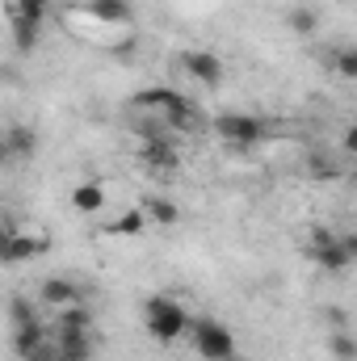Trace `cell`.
<instances>
[{"instance_id":"22","label":"cell","mask_w":357,"mask_h":361,"mask_svg":"<svg viewBox=\"0 0 357 361\" xmlns=\"http://www.w3.org/2000/svg\"><path fill=\"white\" fill-rule=\"evenodd\" d=\"M8 311H13V328H21V324H38V315H34V302H30V298H21V294L8 302Z\"/></svg>"},{"instance_id":"17","label":"cell","mask_w":357,"mask_h":361,"mask_svg":"<svg viewBox=\"0 0 357 361\" xmlns=\"http://www.w3.org/2000/svg\"><path fill=\"white\" fill-rule=\"evenodd\" d=\"M143 227H147V214H143V206H131L122 219H114L105 231L109 235H143Z\"/></svg>"},{"instance_id":"2","label":"cell","mask_w":357,"mask_h":361,"mask_svg":"<svg viewBox=\"0 0 357 361\" xmlns=\"http://www.w3.org/2000/svg\"><path fill=\"white\" fill-rule=\"evenodd\" d=\"M135 109H143V114H152V118H160L164 126H181V130H189L198 118H193V105H189V97L177 89H164V85H156V89H143L135 92V101H131Z\"/></svg>"},{"instance_id":"4","label":"cell","mask_w":357,"mask_h":361,"mask_svg":"<svg viewBox=\"0 0 357 361\" xmlns=\"http://www.w3.org/2000/svg\"><path fill=\"white\" fill-rule=\"evenodd\" d=\"M189 336H193V349L206 361H236V332L227 324H219L210 315H198Z\"/></svg>"},{"instance_id":"9","label":"cell","mask_w":357,"mask_h":361,"mask_svg":"<svg viewBox=\"0 0 357 361\" xmlns=\"http://www.w3.org/2000/svg\"><path fill=\"white\" fill-rule=\"evenodd\" d=\"M139 160H143L147 169H156V173H173V169L181 164L177 147H173L169 139H160V135H152V139L139 143Z\"/></svg>"},{"instance_id":"24","label":"cell","mask_w":357,"mask_h":361,"mask_svg":"<svg viewBox=\"0 0 357 361\" xmlns=\"http://www.w3.org/2000/svg\"><path fill=\"white\" fill-rule=\"evenodd\" d=\"M341 147H345L349 156H357V122L349 126V130H345V135H341Z\"/></svg>"},{"instance_id":"7","label":"cell","mask_w":357,"mask_h":361,"mask_svg":"<svg viewBox=\"0 0 357 361\" xmlns=\"http://www.w3.org/2000/svg\"><path fill=\"white\" fill-rule=\"evenodd\" d=\"M38 302L51 307V311H68V307H80L85 294H80V286H76L72 277H47V281L38 286Z\"/></svg>"},{"instance_id":"6","label":"cell","mask_w":357,"mask_h":361,"mask_svg":"<svg viewBox=\"0 0 357 361\" xmlns=\"http://www.w3.org/2000/svg\"><path fill=\"white\" fill-rule=\"evenodd\" d=\"M51 248V235L47 231H8V240H4V261L8 265H21V261H30V257H42Z\"/></svg>"},{"instance_id":"18","label":"cell","mask_w":357,"mask_h":361,"mask_svg":"<svg viewBox=\"0 0 357 361\" xmlns=\"http://www.w3.org/2000/svg\"><path fill=\"white\" fill-rule=\"evenodd\" d=\"M8 21H13V42H17V51H34L38 38H42V25H38V21H25V17H8Z\"/></svg>"},{"instance_id":"14","label":"cell","mask_w":357,"mask_h":361,"mask_svg":"<svg viewBox=\"0 0 357 361\" xmlns=\"http://www.w3.org/2000/svg\"><path fill=\"white\" fill-rule=\"evenodd\" d=\"M4 147H8V156L30 160V156L38 152V135H34L30 126H8V130H4Z\"/></svg>"},{"instance_id":"25","label":"cell","mask_w":357,"mask_h":361,"mask_svg":"<svg viewBox=\"0 0 357 361\" xmlns=\"http://www.w3.org/2000/svg\"><path fill=\"white\" fill-rule=\"evenodd\" d=\"M341 244H345V252H349V257L357 261V231H349V235H341Z\"/></svg>"},{"instance_id":"21","label":"cell","mask_w":357,"mask_h":361,"mask_svg":"<svg viewBox=\"0 0 357 361\" xmlns=\"http://www.w3.org/2000/svg\"><path fill=\"white\" fill-rule=\"evenodd\" d=\"M92 328V315L89 307L80 302V307H68V311H59V332H89Z\"/></svg>"},{"instance_id":"20","label":"cell","mask_w":357,"mask_h":361,"mask_svg":"<svg viewBox=\"0 0 357 361\" xmlns=\"http://www.w3.org/2000/svg\"><path fill=\"white\" fill-rule=\"evenodd\" d=\"M51 13V0H8V17H25V21H38Z\"/></svg>"},{"instance_id":"16","label":"cell","mask_w":357,"mask_h":361,"mask_svg":"<svg viewBox=\"0 0 357 361\" xmlns=\"http://www.w3.org/2000/svg\"><path fill=\"white\" fill-rule=\"evenodd\" d=\"M286 25H290L298 38H311V34L320 30V13H315V8H307V4H298V8H290V13H286Z\"/></svg>"},{"instance_id":"11","label":"cell","mask_w":357,"mask_h":361,"mask_svg":"<svg viewBox=\"0 0 357 361\" xmlns=\"http://www.w3.org/2000/svg\"><path fill=\"white\" fill-rule=\"evenodd\" d=\"M68 202H72L76 214H101L105 210V189H101V180H80Z\"/></svg>"},{"instance_id":"5","label":"cell","mask_w":357,"mask_h":361,"mask_svg":"<svg viewBox=\"0 0 357 361\" xmlns=\"http://www.w3.org/2000/svg\"><path fill=\"white\" fill-rule=\"evenodd\" d=\"M307 257H311L320 269H328V273H345L349 265H353V257L345 252L341 235L328 231V227H315V231H311V240H307Z\"/></svg>"},{"instance_id":"8","label":"cell","mask_w":357,"mask_h":361,"mask_svg":"<svg viewBox=\"0 0 357 361\" xmlns=\"http://www.w3.org/2000/svg\"><path fill=\"white\" fill-rule=\"evenodd\" d=\"M181 68L193 76V80H202V85H223V59L214 55V51H181Z\"/></svg>"},{"instance_id":"12","label":"cell","mask_w":357,"mask_h":361,"mask_svg":"<svg viewBox=\"0 0 357 361\" xmlns=\"http://www.w3.org/2000/svg\"><path fill=\"white\" fill-rule=\"evenodd\" d=\"M89 13L97 21H109V25H126L135 17V4L131 0H89Z\"/></svg>"},{"instance_id":"10","label":"cell","mask_w":357,"mask_h":361,"mask_svg":"<svg viewBox=\"0 0 357 361\" xmlns=\"http://www.w3.org/2000/svg\"><path fill=\"white\" fill-rule=\"evenodd\" d=\"M13 349H17V357L21 361H47V332H42V324H21L17 332H13Z\"/></svg>"},{"instance_id":"15","label":"cell","mask_w":357,"mask_h":361,"mask_svg":"<svg viewBox=\"0 0 357 361\" xmlns=\"http://www.w3.org/2000/svg\"><path fill=\"white\" fill-rule=\"evenodd\" d=\"M139 206H143V214H147V223H156V227H173V223L181 219L177 202H169V197H143Z\"/></svg>"},{"instance_id":"19","label":"cell","mask_w":357,"mask_h":361,"mask_svg":"<svg viewBox=\"0 0 357 361\" xmlns=\"http://www.w3.org/2000/svg\"><path fill=\"white\" fill-rule=\"evenodd\" d=\"M332 72L341 80H357V42H345L332 51Z\"/></svg>"},{"instance_id":"3","label":"cell","mask_w":357,"mask_h":361,"mask_svg":"<svg viewBox=\"0 0 357 361\" xmlns=\"http://www.w3.org/2000/svg\"><path fill=\"white\" fill-rule=\"evenodd\" d=\"M210 130H214L227 147L248 152V147H257V143L269 135V122L265 118H257V114H236V109H231V114H214Z\"/></svg>"},{"instance_id":"23","label":"cell","mask_w":357,"mask_h":361,"mask_svg":"<svg viewBox=\"0 0 357 361\" xmlns=\"http://www.w3.org/2000/svg\"><path fill=\"white\" fill-rule=\"evenodd\" d=\"M328 349H332V357H341V361H353L357 357L353 336H345V332H332V336H328Z\"/></svg>"},{"instance_id":"13","label":"cell","mask_w":357,"mask_h":361,"mask_svg":"<svg viewBox=\"0 0 357 361\" xmlns=\"http://www.w3.org/2000/svg\"><path fill=\"white\" fill-rule=\"evenodd\" d=\"M89 353H92L89 332H59V345H55L59 361H89Z\"/></svg>"},{"instance_id":"1","label":"cell","mask_w":357,"mask_h":361,"mask_svg":"<svg viewBox=\"0 0 357 361\" xmlns=\"http://www.w3.org/2000/svg\"><path fill=\"white\" fill-rule=\"evenodd\" d=\"M143 328H147L160 345H173V341H181V336L193 328V315L181 307L177 298L156 294V298H147V302H143Z\"/></svg>"}]
</instances>
